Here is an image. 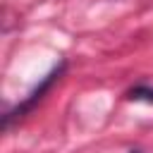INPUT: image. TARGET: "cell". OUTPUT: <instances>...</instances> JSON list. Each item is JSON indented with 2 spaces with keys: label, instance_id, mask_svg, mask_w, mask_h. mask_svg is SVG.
<instances>
[{
  "label": "cell",
  "instance_id": "obj_1",
  "mask_svg": "<svg viewBox=\"0 0 153 153\" xmlns=\"http://www.w3.org/2000/svg\"><path fill=\"white\" fill-rule=\"evenodd\" d=\"M62 69H65V62H60L57 67H53V69H50V72L45 74V79H43V81H41V84H38V86H36V88H33V91L29 93V98H26V100H24L22 105H17V108H14L12 112H7V115L2 117V129H7V127H10L12 122H14V120L24 117V115H26V112H29V110H31V108H33V105H36V103H38V100H41V98H43V96H45V93L50 91V86H53V84H55V81L60 79Z\"/></svg>",
  "mask_w": 153,
  "mask_h": 153
},
{
  "label": "cell",
  "instance_id": "obj_2",
  "mask_svg": "<svg viewBox=\"0 0 153 153\" xmlns=\"http://www.w3.org/2000/svg\"><path fill=\"white\" fill-rule=\"evenodd\" d=\"M127 98H131V100H146V103H153V88H148V86H136V88H131V91L127 93Z\"/></svg>",
  "mask_w": 153,
  "mask_h": 153
},
{
  "label": "cell",
  "instance_id": "obj_3",
  "mask_svg": "<svg viewBox=\"0 0 153 153\" xmlns=\"http://www.w3.org/2000/svg\"><path fill=\"white\" fill-rule=\"evenodd\" d=\"M129 153H141V151H139V148H134V151H129Z\"/></svg>",
  "mask_w": 153,
  "mask_h": 153
}]
</instances>
